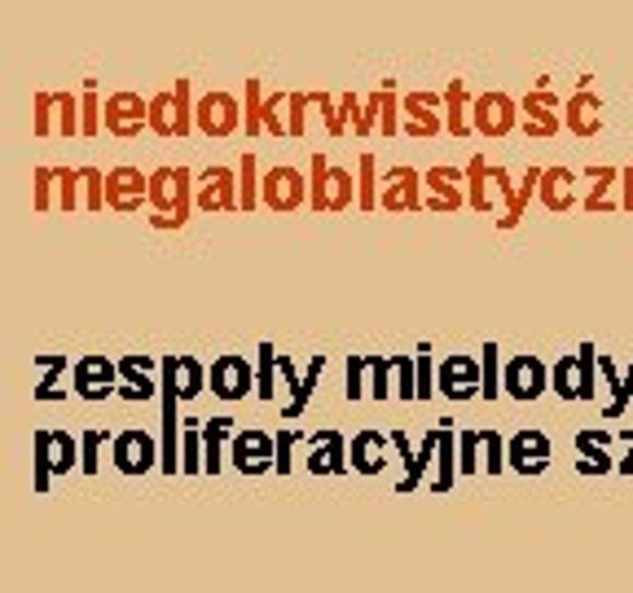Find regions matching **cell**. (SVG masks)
Here are the masks:
<instances>
[{
  "label": "cell",
  "mask_w": 633,
  "mask_h": 593,
  "mask_svg": "<svg viewBox=\"0 0 633 593\" xmlns=\"http://www.w3.org/2000/svg\"><path fill=\"white\" fill-rule=\"evenodd\" d=\"M102 176L97 167H41L36 172V207L41 211H102L106 194H102Z\"/></svg>",
  "instance_id": "cell-1"
},
{
  "label": "cell",
  "mask_w": 633,
  "mask_h": 593,
  "mask_svg": "<svg viewBox=\"0 0 633 593\" xmlns=\"http://www.w3.org/2000/svg\"><path fill=\"white\" fill-rule=\"evenodd\" d=\"M146 202L154 229H181L194 211V172L189 167H159L146 176Z\"/></svg>",
  "instance_id": "cell-2"
},
{
  "label": "cell",
  "mask_w": 633,
  "mask_h": 593,
  "mask_svg": "<svg viewBox=\"0 0 633 593\" xmlns=\"http://www.w3.org/2000/svg\"><path fill=\"white\" fill-rule=\"evenodd\" d=\"M308 207L312 211H353L357 207V181L348 167H335L326 154H312V181H308Z\"/></svg>",
  "instance_id": "cell-3"
},
{
  "label": "cell",
  "mask_w": 633,
  "mask_h": 593,
  "mask_svg": "<svg viewBox=\"0 0 633 593\" xmlns=\"http://www.w3.org/2000/svg\"><path fill=\"white\" fill-rule=\"evenodd\" d=\"M462 185H467V207L480 211V216H493V207H502L515 189V176L506 167H493L484 154H475L467 167H462Z\"/></svg>",
  "instance_id": "cell-4"
},
{
  "label": "cell",
  "mask_w": 633,
  "mask_h": 593,
  "mask_svg": "<svg viewBox=\"0 0 633 593\" xmlns=\"http://www.w3.org/2000/svg\"><path fill=\"white\" fill-rule=\"evenodd\" d=\"M146 128H150L154 137H189V132H194L189 80H176V89H163L159 97L146 102Z\"/></svg>",
  "instance_id": "cell-5"
},
{
  "label": "cell",
  "mask_w": 633,
  "mask_h": 593,
  "mask_svg": "<svg viewBox=\"0 0 633 593\" xmlns=\"http://www.w3.org/2000/svg\"><path fill=\"white\" fill-rule=\"evenodd\" d=\"M519 128V102L510 93H480L471 97V132L488 137V141H502Z\"/></svg>",
  "instance_id": "cell-6"
},
{
  "label": "cell",
  "mask_w": 633,
  "mask_h": 593,
  "mask_svg": "<svg viewBox=\"0 0 633 593\" xmlns=\"http://www.w3.org/2000/svg\"><path fill=\"white\" fill-rule=\"evenodd\" d=\"M563 97L545 84V89H532L528 97H519V128L528 132V137H537V141H550V137H559L563 132Z\"/></svg>",
  "instance_id": "cell-7"
},
{
  "label": "cell",
  "mask_w": 633,
  "mask_h": 593,
  "mask_svg": "<svg viewBox=\"0 0 633 593\" xmlns=\"http://www.w3.org/2000/svg\"><path fill=\"white\" fill-rule=\"evenodd\" d=\"M375 202H379V211H388V216H414V211H423V172H414V167H392L388 176H379Z\"/></svg>",
  "instance_id": "cell-8"
},
{
  "label": "cell",
  "mask_w": 633,
  "mask_h": 593,
  "mask_svg": "<svg viewBox=\"0 0 633 593\" xmlns=\"http://www.w3.org/2000/svg\"><path fill=\"white\" fill-rule=\"evenodd\" d=\"M308 202V181L299 167H268L264 181H260V207L277 211V216H290Z\"/></svg>",
  "instance_id": "cell-9"
},
{
  "label": "cell",
  "mask_w": 633,
  "mask_h": 593,
  "mask_svg": "<svg viewBox=\"0 0 633 593\" xmlns=\"http://www.w3.org/2000/svg\"><path fill=\"white\" fill-rule=\"evenodd\" d=\"M194 128L203 137H233L242 128V102L233 93H207L194 102Z\"/></svg>",
  "instance_id": "cell-10"
},
{
  "label": "cell",
  "mask_w": 633,
  "mask_h": 593,
  "mask_svg": "<svg viewBox=\"0 0 633 593\" xmlns=\"http://www.w3.org/2000/svg\"><path fill=\"white\" fill-rule=\"evenodd\" d=\"M550 435L541 427H523L519 435L506 440V470H519V475H545L550 470Z\"/></svg>",
  "instance_id": "cell-11"
},
{
  "label": "cell",
  "mask_w": 633,
  "mask_h": 593,
  "mask_svg": "<svg viewBox=\"0 0 633 593\" xmlns=\"http://www.w3.org/2000/svg\"><path fill=\"white\" fill-rule=\"evenodd\" d=\"M502 392L515 400H541L550 392V365L541 357H510V365L502 370Z\"/></svg>",
  "instance_id": "cell-12"
},
{
  "label": "cell",
  "mask_w": 633,
  "mask_h": 593,
  "mask_svg": "<svg viewBox=\"0 0 633 593\" xmlns=\"http://www.w3.org/2000/svg\"><path fill=\"white\" fill-rule=\"evenodd\" d=\"M36 132L41 137H76L80 132V97L41 93L36 97Z\"/></svg>",
  "instance_id": "cell-13"
},
{
  "label": "cell",
  "mask_w": 633,
  "mask_h": 593,
  "mask_svg": "<svg viewBox=\"0 0 633 593\" xmlns=\"http://www.w3.org/2000/svg\"><path fill=\"white\" fill-rule=\"evenodd\" d=\"M194 207L207 211V216H229L238 211V176L229 167H207L198 181H194Z\"/></svg>",
  "instance_id": "cell-14"
},
{
  "label": "cell",
  "mask_w": 633,
  "mask_h": 593,
  "mask_svg": "<svg viewBox=\"0 0 633 593\" xmlns=\"http://www.w3.org/2000/svg\"><path fill=\"white\" fill-rule=\"evenodd\" d=\"M401 132L405 137H440L445 132L440 93H405L401 97Z\"/></svg>",
  "instance_id": "cell-15"
},
{
  "label": "cell",
  "mask_w": 633,
  "mask_h": 593,
  "mask_svg": "<svg viewBox=\"0 0 633 593\" xmlns=\"http://www.w3.org/2000/svg\"><path fill=\"white\" fill-rule=\"evenodd\" d=\"M423 211H458L467 207V185H462V167H431L423 172Z\"/></svg>",
  "instance_id": "cell-16"
},
{
  "label": "cell",
  "mask_w": 633,
  "mask_h": 593,
  "mask_svg": "<svg viewBox=\"0 0 633 593\" xmlns=\"http://www.w3.org/2000/svg\"><path fill=\"white\" fill-rule=\"evenodd\" d=\"M563 128L572 132V137H580V141H589V137H598L602 132V97L594 93V89H576L567 102H563Z\"/></svg>",
  "instance_id": "cell-17"
},
{
  "label": "cell",
  "mask_w": 633,
  "mask_h": 593,
  "mask_svg": "<svg viewBox=\"0 0 633 593\" xmlns=\"http://www.w3.org/2000/svg\"><path fill=\"white\" fill-rule=\"evenodd\" d=\"M537 202L550 211V216H567L576 211V172L572 167H541L537 176Z\"/></svg>",
  "instance_id": "cell-18"
},
{
  "label": "cell",
  "mask_w": 633,
  "mask_h": 593,
  "mask_svg": "<svg viewBox=\"0 0 633 593\" xmlns=\"http://www.w3.org/2000/svg\"><path fill=\"white\" fill-rule=\"evenodd\" d=\"M303 462L312 475H344L348 470V440L339 431H316V435H308Z\"/></svg>",
  "instance_id": "cell-19"
},
{
  "label": "cell",
  "mask_w": 633,
  "mask_h": 593,
  "mask_svg": "<svg viewBox=\"0 0 633 593\" xmlns=\"http://www.w3.org/2000/svg\"><path fill=\"white\" fill-rule=\"evenodd\" d=\"M102 124H106V132H115V137H141V128H146V102L137 97V93H115V97H106V106H102Z\"/></svg>",
  "instance_id": "cell-20"
},
{
  "label": "cell",
  "mask_w": 633,
  "mask_h": 593,
  "mask_svg": "<svg viewBox=\"0 0 633 593\" xmlns=\"http://www.w3.org/2000/svg\"><path fill=\"white\" fill-rule=\"evenodd\" d=\"M102 194H106V207H111V211L128 216V211H137L141 198H146V176H141L137 167H115V172L102 176Z\"/></svg>",
  "instance_id": "cell-21"
},
{
  "label": "cell",
  "mask_w": 633,
  "mask_h": 593,
  "mask_svg": "<svg viewBox=\"0 0 633 593\" xmlns=\"http://www.w3.org/2000/svg\"><path fill=\"white\" fill-rule=\"evenodd\" d=\"M273 453H277V444H273L268 431H242V435H233L229 462L242 475H264V470H273Z\"/></svg>",
  "instance_id": "cell-22"
},
{
  "label": "cell",
  "mask_w": 633,
  "mask_h": 593,
  "mask_svg": "<svg viewBox=\"0 0 633 593\" xmlns=\"http://www.w3.org/2000/svg\"><path fill=\"white\" fill-rule=\"evenodd\" d=\"M436 392H445L449 400H471L480 396V361L471 357H449L436 370Z\"/></svg>",
  "instance_id": "cell-23"
},
{
  "label": "cell",
  "mask_w": 633,
  "mask_h": 593,
  "mask_svg": "<svg viewBox=\"0 0 633 593\" xmlns=\"http://www.w3.org/2000/svg\"><path fill=\"white\" fill-rule=\"evenodd\" d=\"M585 176H589V194H585L576 207L589 211V216H611V211H620V194H615L620 167H585Z\"/></svg>",
  "instance_id": "cell-24"
},
{
  "label": "cell",
  "mask_w": 633,
  "mask_h": 593,
  "mask_svg": "<svg viewBox=\"0 0 633 593\" xmlns=\"http://www.w3.org/2000/svg\"><path fill=\"white\" fill-rule=\"evenodd\" d=\"M251 365L242 361V357H220V361H211V392L220 396V400H242L246 392H251Z\"/></svg>",
  "instance_id": "cell-25"
},
{
  "label": "cell",
  "mask_w": 633,
  "mask_h": 593,
  "mask_svg": "<svg viewBox=\"0 0 633 593\" xmlns=\"http://www.w3.org/2000/svg\"><path fill=\"white\" fill-rule=\"evenodd\" d=\"M115 466H119L124 475L150 470V466H154V440H150L146 431H124V435L115 440Z\"/></svg>",
  "instance_id": "cell-26"
},
{
  "label": "cell",
  "mask_w": 633,
  "mask_h": 593,
  "mask_svg": "<svg viewBox=\"0 0 633 593\" xmlns=\"http://www.w3.org/2000/svg\"><path fill=\"white\" fill-rule=\"evenodd\" d=\"M353 466L361 470V475H383V466H388V435L383 431H357L353 435Z\"/></svg>",
  "instance_id": "cell-27"
},
{
  "label": "cell",
  "mask_w": 633,
  "mask_h": 593,
  "mask_svg": "<svg viewBox=\"0 0 633 593\" xmlns=\"http://www.w3.org/2000/svg\"><path fill=\"white\" fill-rule=\"evenodd\" d=\"M440 111H445V132L471 137V93H467L462 80H453V84L440 93Z\"/></svg>",
  "instance_id": "cell-28"
},
{
  "label": "cell",
  "mask_w": 633,
  "mask_h": 593,
  "mask_svg": "<svg viewBox=\"0 0 633 593\" xmlns=\"http://www.w3.org/2000/svg\"><path fill=\"white\" fill-rule=\"evenodd\" d=\"M449 427H453V422H440V440H436V457H431V466H436L431 488H436V492H449L453 479H458V435H453Z\"/></svg>",
  "instance_id": "cell-29"
},
{
  "label": "cell",
  "mask_w": 633,
  "mask_h": 593,
  "mask_svg": "<svg viewBox=\"0 0 633 593\" xmlns=\"http://www.w3.org/2000/svg\"><path fill=\"white\" fill-rule=\"evenodd\" d=\"M111 387H115V370H111L102 357H89V361L76 365V392H80V396L102 400V396H111Z\"/></svg>",
  "instance_id": "cell-30"
},
{
  "label": "cell",
  "mask_w": 633,
  "mask_h": 593,
  "mask_svg": "<svg viewBox=\"0 0 633 593\" xmlns=\"http://www.w3.org/2000/svg\"><path fill=\"white\" fill-rule=\"evenodd\" d=\"M537 176H541V167H532L528 176H519L515 181V189H510V198L502 202V216H497V229H515L523 216H528V202L537 198Z\"/></svg>",
  "instance_id": "cell-31"
},
{
  "label": "cell",
  "mask_w": 633,
  "mask_h": 593,
  "mask_svg": "<svg viewBox=\"0 0 633 593\" xmlns=\"http://www.w3.org/2000/svg\"><path fill=\"white\" fill-rule=\"evenodd\" d=\"M203 365L194 361V357H172L168 361V387L181 396V400H194L198 392H203Z\"/></svg>",
  "instance_id": "cell-32"
},
{
  "label": "cell",
  "mask_w": 633,
  "mask_h": 593,
  "mask_svg": "<svg viewBox=\"0 0 633 593\" xmlns=\"http://www.w3.org/2000/svg\"><path fill=\"white\" fill-rule=\"evenodd\" d=\"M480 357H484V361H480V396H484V400H497V396H502V348H497V344H484Z\"/></svg>",
  "instance_id": "cell-33"
},
{
  "label": "cell",
  "mask_w": 633,
  "mask_h": 593,
  "mask_svg": "<svg viewBox=\"0 0 633 593\" xmlns=\"http://www.w3.org/2000/svg\"><path fill=\"white\" fill-rule=\"evenodd\" d=\"M550 392L563 396V400H576V392H580V365H576V357H559L550 365Z\"/></svg>",
  "instance_id": "cell-34"
},
{
  "label": "cell",
  "mask_w": 633,
  "mask_h": 593,
  "mask_svg": "<svg viewBox=\"0 0 633 593\" xmlns=\"http://www.w3.org/2000/svg\"><path fill=\"white\" fill-rule=\"evenodd\" d=\"M576 365H580V392H576V400H598V348L594 344H580L576 348Z\"/></svg>",
  "instance_id": "cell-35"
},
{
  "label": "cell",
  "mask_w": 633,
  "mask_h": 593,
  "mask_svg": "<svg viewBox=\"0 0 633 593\" xmlns=\"http://www.w3.org/2000/svg\"><path fill=\"white\" fill-rule=\"evenodd\" d=\"M576 453L580 457H594V462H615L611 457V431L607 427H585V431H576Z\"/></svg>",
  "instance_id": "cell-36"
},
{
  "label": "cell",
  "mask_w": 633,
  "mask_h": 593,
  "mask_svg": "<svg viewBox=\"0 0 633 593\" xmlns=\"http://www.w3.org/2000/svg\"><path fill=\"white\" fill-rule=\"evenodd\" d=\"M475 444H480V470L502 475L506 470V440L497 431H475Z\"/></svg>",
  "instance_id": "cell-37"
},
{
  "label": "cell",
  "mask_w": 633,
  "mask_h": 593,
  "mask_svg": "<svg viewBox=\"0 0 633 593\" xmlns=\"http://www.w3.org/2000/svg\"><path fill=\"white\" fill-rule=\"evenodd\" d=\"M312 106L322 111V124H326V132H331V137H344V132H348V106H344V97L316 93V97H312Z\"/></svg>",
  "instance_id": "cell-38"
},
{
  "label": "cell",
  "mask_w": 633,
  "mask_h": 593,
  "mask_svg": "<svg viewBox=\"0 0 633 593\" xmlns=\"http://www.w3.org/2000/svg\"><path fill=\"white\" fill-rule=\"evenodd\" d=\"M375 194H379V159L366 154V159H361V176H357V207H361V211H379Z\"/></svg>",
  "instance_id": "cell-39"
},
{
  "label": "cell",
  "mask_w": 633,
  "mask_h": 593,
  "mask_svg": "<svg viewBox=\"0 0 633 593\" xmlns=\"http://www.w3.org/2000/svg\"><path fill=\"white\" fill-rule=\"evenodd\" d=\"M255 119H260V132L281 137V132H286V97H281V93H277V97H264V93H260V111H255Z\"/></svg>",
  "instance_id": "cell-40"
},
{
  "label": "cell",
  "mask_w": 633,
  "mask_h": 593,
  "mask_svg": "<svg viewBox=\"0 0 633 593\" xmlns=\"http://www.w3.org/2000/svg\"><path fill=\"white\" fill-rule=\"evenodd\" d=\"M388 374H392V357H366V396L388 400Z\"/></svg>",
  "instance_id": "cell-41"
},
{
  "label": "cell",
  "mask_w": 633,
  "mask_h": 593,
  "mask_svg": "<svg viewBox=\"0 0 633 593\" xmlns=\"http://www.w3.org/2000/svg\"><path fill=\"white\" fill-rule=\"evenodd\" d=\"M238 211H255L260 207V181H255V159L246 154L242 167H238Z\"/></svg>",
  "instance_id": "cell-42"
},
{
  "label": "cell",
  "mask_w": 633,
  "mask_h": 593,
  "mask_svg": "<svg viewBox=\"0 0 633 593\" xmlns=\"http://www.w3.org/2000/svg\"><path fill=\"white\" fill-rule=\"evenodd\" d=\"M379 132H383V137H396V132H401V97H396V84H392V80L383 84V106H379Z\"/></svg>",
  "instance_id": "cell-43"
},
{
  "label": "cell",
  "mask_w": 633,
  "mask_h": 593,
  "mask_svg": "<svg viewBox=\"0 0 633 593\" xmlns=\"http://www.w3.org/2000/svg\"><path fill=\"white\" fill-rule=\"evenodd\" d=\"M308 106H312V93H290L286 97V137L308 132Z\"/></svg>",
  "instance_id": "cell-44"
},
{
  "label": "cell",
  "mask_w": 633,
  "mask_h": 593,
  "mask_svg": "<svg viewBox=\"0 0 633 593\" xmlns=\"http://www.w3.org/2000/svg\"><path fill=\"white\" fill-rule=\"evenodd\" d=\"M229 427H233L229 418H216V422H207V431H203V444H207V462H203V466H207L211 475L220 470V444H225Z\"/></svg>",
  "instance_id": "cell-45"
},
{
  "label": "cell",
  "mask_w": 633,
  "mask_h": 593,
  "mask_svg": "<svg viewBox=\"0 0 633 593\" xmlns=\"http://www.w3.org/2000/svg\"><path fill=\"white\" fill-rule=\"evenodd\" d=\"M414 392H418L423 400L436 392V365H431V348H423V352H418V361H414Z\"/></svg>",
  "instance_id": "cell-46"
},
{
  "label": "cell",
  "mask_w": 633,
  "mask_h": 593,
  "mask_svg": "<svg viewBox=\"0 0 633 593\" xmlns=\"http://www.w3.org/2000/svg\"><path fill=\"white\" fill-rule=\"evenodd\" d=\"M392 374H396V396L401 400H418V392H414V361L410 357H392Z\"/></svg>",
  "instance_id": "cell-47"
},
{
  "label": "cell",
  "mask_w": 633,
  "mask_h": 593,
  "mask_svg": "<svg viewBox=\"0 0 633 593\" xmlns=\"http://www.w3.org/2000/svg\"><path fill=\"white\" fill-rule=\"evenodd\" d=\"M458 470H462V475H475V470H480V444H475V431H462V435H458Z\"/></svg>",
  "instance_id": "cell-48"
},
{
  "label": "cell",
  "mask_w": 633,
  "mask_h": 593,
  "mask_svg": "<svg viewBox=\"0 0 633 593\" xmlns=\"http://www.w3.org/2000/svg\"><path fill=\"white\" fill-rule=\"evenodd\" d=\"M141 365H146V361H137V357H128V361H124L119 370H124L128 379H137V370H141ZM119 392H124L128 400H146V396H154V383H150V379L141 374V387H119Z\"/></svg>",
  "instance_id": "cell-49"
},
{
  "label": "cell",
  "mask_w": 633,
  "mask_h": 593,
  "mask_svg": "<svg viewBox=\"0 0 633 593\" xmlns=\"http://www.w3.org/2000/svg\"><path fill=\"white\" fill-rule=\"evenodd\" d=\"M80 106H84V111H80V132H84V137H93V132L102 128V111H97V93H93V89H84Z\"/></svg>",
  "instance_id": "cell-50"
},
{
  "label": "cell",
  "mask_w": 633,
  "mask_h": 593,
  "mask_svg": "<svg viewBox=\"0 0 633 593\" xmlns=\"http://www.w3.org/2000/svg\"><path fill=\"white\" fill-rule=\"evenodd\" d=\"M260 357H264V365H260V400H273L277 392H273V370H277V352L273 348H260Z\"/></svg>",
  "instance_id": "cell-51"
},
{
  "label": "cell",
  "mask_w": 633,
  "mask_h": 593,
  "mask_svg": "<svg viewBox=\"0 0 633 593\" xmlns=\"http://www.w3.org/2000/svg\"><path fill=\"white\" fill-rule=\"evenodd\" d=\"M366 396V357H348V400Z\"/></svg>",
  "instance_id": "cell-52"
},
{
  "label": "cell",
  "mask_w": 633,
  "mask_h": 593,
  "mask_svg": "<svg viewBox=\"0 0 633 593\" xmlns=\"http://www.w3.org/2000/svg\"><path fill=\"white\" fill-rule=\"evenodd\" d=\"M615 194H620V211H629V216H633V167H620Z\"/></svg>",
  "instance_id": "cell-53"
},
{
  "label": "cell",
  "mask_w": 633,
  "mask_h": 593,
  "mask_svg": "<svg viewBox=\"0 0 633 593\" xmlns=\"http://www.w3.org/2000/svg\"><path fill=\"white\" fill-rule=\"evenodd\" d=\"M620 440H624V457L615 462V470H620V475H633V427H624Z\"/></svg>",
  "instance_id": "cell-54"
},
{
  "label": "cell",
  "mask_w": 633,
  "mask_h": 593,
  "mask_svg": "<svg viewBox=\"0 0 633 593\" xmlns=\"http://www.w3.org/2000/svg\"><path fill=\"white\" fill-rule=\"evenodd\" d=\"M576 470H580V475H611V470H615V462H594V457H580V462H576Z\"/></svg>",
  "instance_id": "cell-55"
}]
</instances>
